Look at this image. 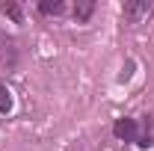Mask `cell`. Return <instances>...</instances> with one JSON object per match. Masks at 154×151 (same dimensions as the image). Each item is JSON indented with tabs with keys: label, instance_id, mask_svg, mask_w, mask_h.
I'll return each mask as SVG.
<instances>
[{
	"label": "cell",
	"instance_id": "6da1fadb",
	"mask_svg": "<svg viewBox=\"0 0 154 151\" xmlns=\"http://www.w3.org/2000/svg\"><path fill=\"white\" fill-rule=\"evenodd\" d=\"M18 65V45L9 33L0 30V68H15Z\"/></svg>",
	"mask_w": 154,
	"mask_h": 151
},
{
	"label": "cell",
	"instance_id": "7a4b0ae2",
	"mask_svg": "<svg viewBox=\"0 0 154 151\" xmlns=\"http://www.w3.org/2000/svg\"><path fill=\"white\" fill-rule=\"evenodd\" d=\"M122 12H125V18H131V21H142L154 12V3L151 0H131V3L122 6Z\"/></svg>",
	"mask_w": 154,
	"mask_h": 151
},
{
	"label": "cell",
	"instance_id": "3957f363",
	"mask_svg": "<svg viewBox=\"0 0 154 151\" xmlns=\"http://www.w3.org/2000/svg\"><path fill=\"white\" fill-rule=\"evenodd\" d=\"M113 131H116V136L125 139V142H136V139H139V128H136L134 119H119Z\"/></svg>",
	"mask_w": 154,
	"mask_h": 151
},
{
	"label": "cell",
	"instance_id": "277c9868",
	"mask_svg": "<svg viewBox=\"0 0 154 151\" xmlns=\"http://www.w3.org/2000/svg\"><path fill=\"white\" fill-rule=\"evenodd\" d=\"M38 9H42L45 15H59V12L65 9V3H62V0H42Z\"/></svg>",
	"mask_w": 154,
	"mask_h": 151
},
{
	"label": "cell",
	"instance_id": "5b68a950",
	"mask_svg": "<svg viewBox=\"0 0 154 151\" xmlns=\"http://www.w3.org/2000/svg\"><path fill=\"white\" fill-rule=\"evenodd\" d=\"M92 9H95V3H92V0H80V3L74 6V18H77V21H86L89 15H92Z\"/></svg>",
	"mask_w": 154,
	"mask_h": 151
},
{
	"label": "cell",
	"instance_id": "8992f818",
	"mask_svg": "<svg viewBox=\"0 0 154 151\" xmlns=\"http://www.w3.org/2000/svg\"><path fill=\"white\" fill-rule=\"evenodd\" d=\"M12 110V92L6 89V83H0V113H9Z\"/></svg>",
	"mask_w": 154,
	"mask_h": 151
},
{
	"label": "cell",
	"instance_id": "52a82bcc",
	"mask_svg": "<svg viewBox=\"0 0 154 151\" xmlns=\"http://www.w3.org/2000/svg\"><path fill=\"white\" fill-rule=\"evenodd\" d=\"M0 9H3V12H6V15H9V18H15V21H21V6H18V3H3V6H0Z\"/></svg>",
	"mask_w": 154,
	"mask_h": 151
}]
</instances>
